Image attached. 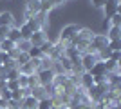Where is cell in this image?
<instances>
[{
  "instance_id": "obj_1",
  "label": "cell",
  "mask_w": 121,
  "mask_h": 109,
  "mask_svg": "<svg viewBox=\"0 0 121 109\" xmlns=\"http://www.w3.org/2000/svg\"><path fill=\"white\" fill-rule=\"evenodd\" d=\"M92 36H94V33H92L89 27H80L78 35L71 40L69 47H74L78 53H81V55H83V53L87 51V47H89V42H91Z\"/></svg>"
},
{
  "instance_id": "obj_2",
  "label": "cell",
  "mask_w": 121,
  "mask_h": 109,
  "mask_svg": "<svg viewBox=\"0 0 121 109\" xmlns=\"http://www.w3.org/2000/svg\"><path fill=\"white\" fill-rule=\"evenodd\" d=\"M78 31H80V26H78V24H67V26H63L61 31H60V36H58V42H61L67 49L69 44H71V40L78 35Z\"/></svg>"
},
{
  "instance_id": "obj_3",
  "label": "cell",
  "mask_w": 121,
  "mask_h": 109,
  "mask_svg": "<svg viewBox=\"0 0 121 109\" xmlns=\"http://www.w3.org/2000/svg\"><path fill=\"white\" fill-rule=\"evenodd\" d=\"M107 46H108V40H107V36L103 35V33H96V35L91 38V42H89V47H87V51H85V53L98 55V53H99L101 49H105Z\"/></svg>"
},
{
  "instance_id": "obj_4",
  "label": "cell",
  "mask_w": 121,
  "mask_h": 109,
  "mask_svg": "<svg viewBox=\"0 0 121 109\" xmlns=\"http://www.w3.org/2000/svg\"><path fill=\"white\" fill-rule=\"evenodd\" d=\"M36 78H38V85L49 87V85H52V80H54V71L52 69H38Z\"/></svg>"
},
{
  "instance_id": "obj_5",
  "label": "cell",
  "mask_w": 121,
  "mask_h": 109,
  "mask_svg": "<svg viewBox=\"0 0 121 109\" xmlns=\"http://www.w3.org/2000/svg\"><path fill=\"white\" fill-rule=\"evenodd\" d=\"M98 62V57L96 55H91V53H83L80 58V66H81V71L83 73H89L92 69V66Z\"/></svg>"
},
{
  "instance_id": "obj_6",
  "label": "cell",
  "mask_w": 121,
  "mask_h": 109,
  "mask_svg": "<svg viewBox=\"0 0 121 109\" xmlns=\"http://www.w3.org/2000/svg\"><path fill=\"white\" fill-rule=\"evenodd\" d=\"M119 0H107L105 5L101 7V11H103V15H105V18L108 20L112 15H116V13H119Z\"/></svg>"
},
{
  "instance_id": "obj_7",
  "label": "cell",
  "mask_w": 121,
  "mask_h": 109,
  "mask_svg": "<svg viewBox=\"0 0 121 109\" xmlns=\"http://www.w3.org/2000/svg\"><path fill=\"white\" fill-rule=\"evenodd\" d=\"M40 13V0H27L25 4V20Z\"/></svg>"
},
{
  "instance_id": "obj_8",
  "label": "cell",
  "mask_w": 121,
  "mask_h": 109,
  "mask_svg": "<svg viewBox=\"0 0 121 109\" xmlns=\"http://www.w3.org/2000/svg\"><path fill=\"white\" fill-rule=\"evenodd\" d=\"M89 75H91L92 78H101V76H107L108 73H107V67H105V62H101V60H98L94 66H92V69L89 71Z\"/></svg>"
},
{
  "instance_id": "obj_9",
  "label": "cell",
  "mask_w": 121,
  "mask_h": 109,
  "mask_svg": "<svg viewBox=\"0 0 121 109\" xmlns=\"http://www.w3.org/2000/svg\"><path fill=\"white\" fill-rule=\"evenodd\" d=\"M47 40V35H45V31H35L33 35H31V38H29V42H31V46H35V47H40L43 42Z\"/></svg>"
},
{
  "instance_id": "obj_10",
  "label": "cell",
  "mask_w": 121,
  "mask_h": 109,
  "mask_svg": "<svg viewBox=\"0 0 121 109\" xmlns=\"http://www.w3.org/2000/svg\"><path fill=\"white\" fill-rule=\"evenodd\" d=\"M15 24V16L11 11H2L0 13V26H5V27H13Z\"/></svg>"
},
{
  "instance_id": "obj_11",
  "label": "cell",
  "mask_w": 121,
  "mask_h": 109,
  "mask_svg": "<svg viewBox=\"0 0 121 109\" xmlns=\"http://www.w3.org/2000/svg\"><path fill=\"white\" fill-rule=\"evenodd\" d=\"M31 96H33V98H36L38 102H40V100H43V98H49L47 89L43 87V85H36V87H33V89H31Z\"/></svg>"
},
{
  "instance_id": "obj_12",
  "label": "cell",
  "mask_w": 121,
  "mask_h": 109,
  "mask_svg": "<svg viewBox=\"0 0 121 109\" xmlns=\"http://www.w3.org/2000/svg\"><path fill=\"white\" fill-rule=\"evenodd\" d=\"M36 105H38V100L33 98V96H25L24 100L20 102V109H36Z\"/></svg>"
},
{
  "instance_id": "obj_13",
  "label": "cell",
  "mask_w": 121,
  "mask_h": 109,
  "mask_svg": "<svg viewBox=\"0 0 121 109\" xmlns=\"http://www.w3.org/2000/svg\"><path fill=\"white\" fill-rule=\"evenodd\" d=\"M119 62H114V60H105V67H107V73L108 75H119Z\"/></svg>"
},
{
  "instance_id": "obj_14",
  "label": "cell",
  "mask_w": 121,
  "mask_h": 109,
  "mask_svg": "<svg viewBox=\"0 0 121 109\" xmlns=\"http://www.w3.org/2000/svg\"><path fill=\"white\" fill-rule=\"evenodd\" d=\"M107 40L110 42V40H121V27H114L110 26V29L107 31Z\"/></svg>"
},
{
  "instance_id": "obj_15",
  "label": "cell",
  "mask_w": 121,
  "mask_h": 109,
  "mask_svg": "<svg viewBox=\"0 0 121 109\" xmlns=\"http://www.w3.org/2000/svg\"><path fill=\"white\" fill-rule=\"evenodd\" d=\"M7 38H9L11 42H15V44H18V42L22 40V35H20V29L18 27H9V33H7Z\"/></svg>"
},
{
  "instance_id": "obj_16",
  "label": "cell",
  "mask_w": 121,
  "mask_h": 109,
  "mask_svg": "<svg viewBox=\"0 0 121 109\" xmlns=\"http://www.w3.org/2000/svg\"><path fill=\"white\" fill-rule=\"evenodd\" d=\"M15 47H16V44H15V42H11L9 38H5V40L0 42V51H2V53H11Z\"/></svg>"
},
{
  "instance_id": "obj_17",
  "label": "cell",
  "mask_w": 121,
  "mask_h": 109,
  "mask_svg": "<svg viewBox=\"0 0 121 109\" xmlns=\"http://www.w3.org/2000/svg\"><path fill=\"white\" fill-rule=\"evenodd\" d=\"M52 9H54V5H52V2H51V0H40V13L49 15Z\"/></svg>"
},
{
  "instance_id": "obj_18",
  "label": "cell",
  "mask_w": 121,
  "mask_h": 109,
  "mask_svg": "<svg viewBox=\"0 0 121 109\" xmlns=\"http://www.w3.org/2000/svg\"><path fill=\"white\" fill-rule=\"evenodd\" d=\"M52 47H54V42L45 40V42H43V44L40 46V51L43 53V57H49L51 53H52Z\"/></svg>"
},
{
  "instance_id": "obj_19",
  "label": "cell",
  "mask_w": 121,
  "mask_h": 109,
  "mask_svg": "<svg viewBox=\"0 0 121 109\" xmlns=\"http://www.w3.org/2000/svg\"><path fill=\"white\" fill-rule=\"evenodd\" d=\"M18 71H20V75H25V76H31V75H35V73H36L35 67H33L29 62L24 64V66H20V67H18Z\"/></svg>"
},
{
  "instance_id": "obj_20",
  "label": "cell",
  "mask_w": 121,
  "mask_h": 109,
  "mask_svg": "<svg viewBox=\"0 0 121 109\" xmlns=\"http://www.w3.org/2000/svg\"><path fill=\"white\" fill-rule=\"evenodd\" d=\"M4 76H5V82L7 80H16V78L20 76V71H18V67L9 69V71H4Z\"/></svg>"
},
{
  "instance_id": "obj_21",
  "label": "cell",
  "mask_w": 121,
  "mask_h": 109,
  "mask_svg": "<svg viewBox=\"0 0 121 109\" xmlns=\"http://www.w3.org/2000/svg\"><path fill=\"white\" fill-rule=\"evenodd\" d=\"M18 29H20V35H22V40H29L31 38V35H33V31H31L29 27H27V24H22L20 27H18Z\"/></svg>"
},
{
  "instance_id": "obj_22",
  "label": "cell",
  "mask_w": 121,
  "mask_h": 109,
  "mask_svg": "<svg viewBox=\"0 0 121 109\" xmlns=\"http://www.w3.org/2000/svg\"><path fill=\"white\" fill-rule=\"evenodd\" d=\"M27 55H29V58H43V53L40 51V47H35V46H31V49L27 51Z\"/></svg>"
},
{
  "instance_id": "obj_23",
  "label": "cell",
  "mask_w": 121,
  "mask_h": 109,
  "mask_svg": "<svg viewBox=\"0 0 121 109\" xmlns=\"http://www.w3.org/2000/svg\"><path fill=\"white\" fill-rule=\"evenodd\" d=\"M16 49H18L20 53H27L31 49V42L29 40H20L18 44H16Z\"/></svg>"
},
{
  "instance_id": "obj_24",
  "label": "cell",
  "mask_w": 121,
  "mask_h": 109,
  "mask_svg": "<svg viewBox=\"0 0 121 109\" xmlns=\"http://www.w3.org/2000/svg\"><path fill=\"white\" fill-rule=\"evenodd\" d=\"M25 24H27V27H29L33 33H35V31H40V29H42V27L38 26V22H36L33 16H31V18H27V20H25ZM42 31H43V29H42Z\"/></svg>"
},
{
  "instance_id": "obj_25",
  "label": "cell",
  "mask_w": 121,
  "mask_h": 109,
  "mask_svg": "<svg viewBox=\"0 0 121 109\" xmlns=\"http://www.w3.org/2000/svg\"><path fill=\"white\" fill-rule=\"evenodd\" d=\"M51 107H54V105H52V100H51V96H49V98L40 100V102H38V105H36V109H51Z\"/></svg>"
},
{
  "instance_id": "obj_26",
  "label": "cell",
  "mask_w": 121,
  "mask_h": 109,
  "mask_svg": "<svg viewBox=\"0 0 121 109\" xmlns=\"http://www.w3.org/2000/svg\"><path fill=\"white\" fill-rule=\"evenodd\" d=\"M107 22H108L110 26H114V27H121V13H116V15H112Z\"/></svg>"
},
{
  "instance_id": "obj_27",
  "label": "cell",
  "mask_w": 121,
  "mask_h": 109,
  "mask_svg": "<svg viewBox=\"0 0 121 109\" xmlns=\"http://www.w3.org/2000/svg\"><path fill=\"white\" fill-rule=\"evenodd\" d=\"M15 62H16V67H20V66H24V64L29 62V55H27V53H20V55L16 57Z\"/></svg>"
},
{
  "instance_id": "obj_28",
  "label": "cell",
  "mask_w": 121,
  "mask_h": 109,
  "mask_svg": "<svg viewBox=\"0 0 121 109\" xmlns=\"http://www.w3.org/2000/svg\"><path fill=\"white\" fill-rule=\"evenodd\" d=\"M5 87L9 89V91H16V89H20L18 78H16V80H7V82H5Z\"/></svg>"
},
{
  "instance_id": "obj_29",
  "label": "cell",
  "mask_w": 121,
  "mask_h": 109,
  "mask_svg": "<svg viewBox=\"0 0 121 109\" xmlns=\"http://www.w3.org/2000/svg\"><path fill=\"white\" fill-rule=\"evenodd\" d=\"M11 100H15V102H22V100H24V93H22V89L11 91Z\"/></svg>"
},
{
  "instance_id": "obj_30",
  "label": "cell",
  "mask_w": 121,
  "mask_h": 109,
  "mask_svg": "<svg viewBox=\"0 0 121 109\" xmlns=\"http://www.w3.org/2000/svg\"><path fill=\"white\" fill-rule=\"evenodd\" d=\"M107 47H108L110 51H121V40H110Z\"/></svg>"
},
{
  "instance_id": "obj_31",
  "label": "cell",
  "mask_w": 121,
  "mask_h": 109,
  "mask_svg": "<svg viewBox=\"0 0 121 109\" xmlns=\"http://www.w3.org/2000/svg\"><path fill=\"white\" fill-rule=\"evenodd\" d=\"M27 82H29V89L36 87L38 85V78H36V73L35 75H31V76H27Z\"/></svg>"
},
{
  "instance_id": "obj_32",
  "label": "cell",
  "mask_w": 121,
  "mask_h": 109,
  "mask_svg": "<svg viewBox=\"0 0 121 109\" xmlns=\"http://www.w3.org/2000/svg\"><path fill=\"white\" fill-rule=\"evenodd\" d=\"M29 64L35 67V71H38V69L42 67V60L40 58H29Z\"/></svg>"
},
{
  "instance_id": "obj_33",
  "label": "cell",
  "mask_w": 121,
  "mask_h": 109,
  "mask_svg": "<svg viewBox=\"0 0 121 109\" xmlns=\"http://www.w3.org/2000/svg\"><path fill=\"white\" fill-rule=\"evenodd\" d=\"M105 2H107V0H91L92 7H96V9H101V7L105 5Z\"/></svg>"
},
{
  "instance_id": "obj_34",
  "label": "cell",
  "mask_w": 121,
  "mask_h": 109,
  "mask_svg": "<svg viewBox=\"0 0 121 109\" xmlns=\"http://www.w3.org/2000/svg\"><path fill=\"white\" fill-rule=\"evenodd\" d=\"M110 60L121 64V51H112V53H110Z\"/></svg>"
},
{
  "instance_id": "obj_35",
  "label": "cell",
  "mask_w": 121,
  "mask_h": 109,
  "mask_svg": "<svg viewBox=\"0 0 121 109\" xmlns=\"http://www.w3.org/2000/svg\"><path fill=\"white\" fill-rule=\"evenodd\" d=\"M51 2H52V5L56 7V5H65L67 0H51Z\"/></svg>"
},
{
  "instance_id": "obj_36",
  "label": "cell",
  "mask_w": 121,
  "mask_h": 109,
  "mask_svg": "<svg viewBox=\"0 0 121 109\" xmlns=\"http://www.w3.org/2000/svg\"><path fill=\"white\" fill-rule=\"evenodd\" d=\"M0 109H7V102L4 98H0Z\"/></svg>"
},
{
  "instance_id": "obj_37",
  "label": "cell",
  "mask_w": 121,
  "mask_h": 109,
  "mask_svg": "<svg viewBox=\"0 0 121 109\" xmlns=\"http://www.w3.org/2000/svg\"><path fill=\"white\" fill-rule=\"evenodd\" d=\"M2 62H4V53L0 51V67H2Z\"/></svg>"
},
{
  "instance_id": "obj_38",
  "label": "cell",
  "mask_w": 121,
  "mask_h": 109,
  "mask_svg": "<svg viewBox=\"0 0 121 109\" xmlns=\"http://www.w3.org/2000/svg\"><path fill=\"white\" fill-rule=\"evenodd\" d=\"M58 109H71L69 105H61V107H58Z\"/></svg>"
},
{
  "instance_id": "obj_39",
  "label": "cell",
  "mask_w": 121,
  "mask_h": 109,
  "mask_svg": "<svg viewBox=\"0 0 121 109\" xmlns=\"http://www.w3.org/2000/svg\"><path fill=\"white\" fill-rule=\"evenodd\" d=\"M107 109H119V107H116V105H110V107H107Z\"/></svg>"
},
{
  "instance_id": "obj_40",
  "label": "cell",
  "mask_w": 121,
  "mask_h": 109,
  "mask_svg": "<svg viewBox=\"0 0 121 109\" xmlns=\"http://www.w3.org/2000/svg\"><path fill=\"white\" fill-rule=\"evenodd\" d=\"M51 109H56V107H51Z\"/></svg>"
}]
</instances>
